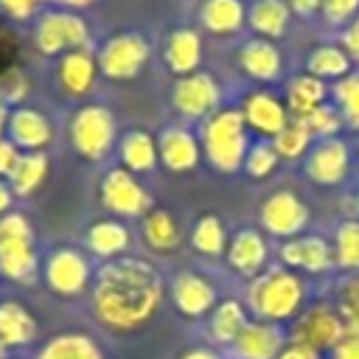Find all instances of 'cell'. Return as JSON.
<instances>
[{"instance_id":"28","label":"cell","mask_w":359,"mask_h":359,"mask_svg":"<svg viewBox=\"0 0 359 359\" xmlns=\"http://www.w3.org/2000/svg\"><path fill=\"white\" fill-rule=\"evenodd\" d=\"M140 236L154 252H174L182 244V227L165 208H151L140 219Z\"/></svg>"},{"instance_id":"30","label":"cell","mask_w":359,"mask_h":359,"mask_svg":"<svg viewBox=\"0 0 359 359\" xmlns=\"http://www.w3.org/2000/svg\"><path fill=\"white\" fill-rule=\"evenodd\" d=\"M306 73L323 79V81H339L348 73H353V59L351 53L337 45V42H323L309 50L306 56Z\"/></svg>"},{"instance_id":"22","label":"cell","mask_w":359,"mask_h":359,"mask_svg":"<svg viewBox=\"0 0 359 359\" xmlns=\"http://www.w3.org/2000/svg\"><path fill=\"white\" fill-rule=\"evenodd\" d=\"M238 67L252 81H278L283 73V56L269 39L252 36L238 48Z\"/></svg>"},{"instance_id":"54","label":"cell","mask_w":359,"mask_h":359,"mask_svg":"<svg viewBox=\"0 0 359 359\" xmlns=\"http://www.w3.org/2000/svg\"><path fill=\"white\" fill-rule=\"evenodd\" d=\"M351 213H353V219L359 222V191H356L353 199H351Z\"/></svg>"},{"instance_id":"39","label":"cell","mask_w":359,"mask_h":359,"mask_svg":"<svg viewBox=\"0 0 359 359\" xmlns=\"http://www.w3.org/2000/svg\"><path fill=\"white\" fill-rule=\"evenodd\" d=\"M337 311L345 320V328L359 334V272H351L337 286Z\"/></svg>"},{"instance_id":"11","label":"cell","mask_w":359,"mask_h":359,"mask_svg":"<svg viewBox=\"0 0 359 359\" xmlns=\"http://www.w3.org/2000/svg\"><path fill=\"white\" fill-rule=\"evenodd\" d=\"M171 107L185 121H199L202 123L216 109H222V87H219V81L210 73L196 70V73L182 76V79L174 81V87H171Z\"/></svg>"},{"instance_id":"50","label":"cell","mask_w":359,"mask_h":359,"mask_svg":"<svg viewBox=\"0 0 359 359\" xmlns=\"http://www.w3.org/2000/svg\"><path fill=\"white\" fill-rule=\"evenodd\" d=\"M180 359H224V356L219 351H213V348H191Z\"/></svg>"},{"instance_id":"46","label":"cell","mask_w":359,"mask_h":359,"mask_svg":"<svg viewBox=\"0 0 359 359\" xmlns=\"http://www.w3.org/2000/svg\"><path fill=\"white\" fill-rule=\"evenodd\" d=\"M17 160H20V149H17L8 137H3V140H0V177L8 180L11 168L17 165Z\"/></svg>"},{"instance_id":"33","label":"cell","mask_w":359,"mask_h":359,"mask_svg":"<svg viewBox=\"0 0 359 359\" xmlns=\"http://www.w3.org/2000/svg\"><path fill=\"white\" fill-rule=\"evenodd\" d=\"M36 359H104L98 342L81 331H65L50 337L39 351Z\"/></svg>"},{"instance_id":"34","label":"cell","mask_w":359,"mask_h":359,"mask_svg":"<svg viewBox=\"0 0 359 359\" xmlns=\"http://www.w3.org/2000/svg\"><path fill=\"white\" fill-rule=\"evenodd\" d=\"M48 171H50V160L45 151H22L17 165L8 174L11 194L14 196H31L48 180Z\"/></svg>"},{"instance_id":"13","label":"cell","mask_w":359,"mask_h":359,"mask_svg":"<svg viewBox=\"0 0 359 359\" xmlns=\"http://www.w3.org/2000/svg\"><path fill=\"white\" fill-rule=\"evenodd\" d=\"M303 168L317 185H339L351 171V149L342 137L314 140Z\"/></svg>"},{"instance_id":"17","label":"cell","mask_w":359,"mask_h":359,"mask_svg":"<svg viewBox=\"0 0 359 359\" xmlns=\"http://www.w3.org/2000/svg\"><path fill=\"white\" fill-rule=\"evenodd\" d=\"M286 348V334L275 323L264 320H247L236 342L230 345L233 359H278V353Z\"/></svg>"},{"instance_id":"24","label":"cell","mask_w":359,"mask_h":359,"mask_svg":"<svg viewBox=\"0 0 359 359\" xmlns=\"http://www.w3.org/2000/svg\"><path fill=\"white\" fill-rule=\"evenodd\" d=\"M129 244H132V233L121 219H98L84 233V247L90 250V255L101 258L104 264L123 258Z\"/></svg>"},{"instance_id":"42","label":"cell","mask_w":359,"mask_h":359,"mask_svg":"<svg viewBox=\"0 0 359 359\" xmlns=\"http://www.w3.org/2000/svg\"><path fill=\"white\" fill-rule=\"evenodd\" d=\"M320 14L328 25H351L359 14V0H323Z\"/></svg>"},{"instance_id":"51","label":"cell","mask_w":359,"mask_h":359,"mask_svg":"<svg viewBox=\"0 0 359 359\" xmlns=\"http://www.w3.org/2000/svg\"><path fill=\"white\" fill-rule=\"evenodd\" d=\"M11 199H14V194H11L8 182H3V180H0V216L11 213Z\"/></svg>"},{"instance_id":"21","label":"cell","mask_w":359,"mask_h":359,"mask_svg":"<svg viewBox=\"0 0 359 359\" xmlns=\"http://www.w3.org/2000/svg\"><path fill=\"white\" fill-rule=\"evenodd\" d=\"M98 59L90 48H79V50H70L65 56H59L56 62V81L62 87L65 95L70 98H84L93 93L95 87V79H98Z\"/></svg>"},{"instance_id":"5","label":"cell","mask_w":359,"mask_h":359,"mask_svg":"<svg viewBox=\"0 0 359 359\" xmlns=\"http://www.w3.org/2000/svg\"><path fill=\"white\" fill-rule=\"evenodd\" d=\"M67 137L81 160L101 163L118 143L115 115L104 104H81L67 123Z\"/></svg>"},{"instance_id":"55","label":"cell","mask_w":359,"mask_h":359,"mask_svg":"<svg viewBox=\"0 0 359 359\" xmlns=\"http://www.w3.org/2000/svg\"><path fill=\"white\" fill-rule=\"evenodd\" d=\"M252 3H255V0H252Z\"/></svg>"},{"instance_id":"52","label":"cell","mask_w":359,"mask_h":359,"mask_svg":"<svg viewBox=\"0 0 359 359\" xmlns=\"http://www.w3.org/2000/svg\"><path fill=\"white\" fill-rule=\"evenodd\" d=\"M48 3H53L56 8H70V11H76V8H84V6H90V3H95V0H48Z\"/></svg>"},{"instance_id":"32","label":"cell","mask_w":359,"mask_h":359,"mask_svg":"<svg viewBox=\"0 0 359 359\" xmlns=\"http://www.w3.org/2000/svg\"><path fill=\"white\" fill-rule=\"evenodd\" d=\"M289 6L286 0H255L247 8V25L261 36V39H278L289 28Z\"/></svg>"},{"instance_id":"37","label":"cell","mask_w":359,"mask_h":359,"mask_svg":"<svg viewBox=\"0 0 359 359\" xmlns=\"http://www.w3.org/2000/svg\"><path fill=\"white\" fill-rule=\"evenodd\" d=\"M331 104L339 109L342 123L348 129H359V73H348L345 79L334 81L331 87Z\"/></svg>"},{"instance_id":"44","label":"cell","mask_w":359,"mask_h":359,"mask_svg":"<svg viewBox=\"0 0 359 359\" xmlns=\"http://www.w3.org/2000/svg\"><path fill=\"white\" fill-rule=\"evenodd\" d=\"M42 0H0V11L17 22H28L36 17Z\"/></svg>"},{"instance_id":"45","label":"cell","mask_w":359,"mask_h":359,"mask_svg":"<svg viewBox=\"0 0 359 359\" xmlns=\"http://www.w3.org/2000/svg\"><path fill=\"white\" fill-rule=\"evenodd\" d=\"M328 359H359V334L348 331V334L328 351Z\"/></svg>"},{"instance_id":"10","label":"cell","mask_w":359,"mask_h":359,"mask_svg":"<svg viewBox=\"0 0 359 359\" xmlns=\"http://www.w3.org/2000/svg\"><path fill=\"white\" fill-rule=\"evenodd\" d=\"M93 275L95 272L90 266V258L76 247L50 250L45 258V266H42L45 286L59 297H79L81 292H87Z\"/></svg>"},{"instance_id":"20","label":"cell","mask_w":359,"mask_h":359,"mask_svg":"<svg viewBox=\"0 0 359 359\" xmlns=\"http://www.w3.org/2000/svg\"><path fill=\"white\" fill-rule=\"evenodd\" d=\"M224 258H227V266L241 275V278H258L264 269H266V261H269V247H266V238L252 230V227H241L230 241H227V250H224Z\"/></svg>"},{"instance_id":"35","label":"cell","mask_w":359,"mask_h":359,"mask_svg":"<svg viewBox=\"0 0 359 359\" xmlns=\"http://www.w3.org/2000/svg\"><path fill=\"white\" fill-rule=\"evenodd\" d=\"M191 247L199 252V255H205V258H219V255H224V250H227V230H224V222L219 219V216H213V213H205V216H199L196 222H194V227H191Z\"/></svg>"},{"instance_id":"48","label":"cell","mask_w":359,"mask_h":359,"mask_svg":"<svg viewBox=\"0 0 359 359\" xmlns=\"http://www.w3.org/2000/svg\"><path fill=\"white\" fill-rule=\"evenodd\" d=\"M286 6L297 17H314V14H320L323 0H286Z\"/></svg>"},{"instance_id":"6","label":"cell","mask_w":359,"mask_h":359,"mask_svg":"<svg viewBox=\"0 0 359 359\" xmlns=\"http://www.w3.org/2000/svg\"><path fill=\"white\" fill-rule=\"evenodd\" d=\"M90 25L70 8H48L36 14L34 45L42 56H65L79 48H90Z\"/></svg>"},{"instance_id":"4","label":"cell","mask_w":359,"mask_h":359,"mask_svg":"<svg viewBox=\"0 0 359 359\" xmlns=\"http://www.w3.org/2000/svg\"><path fill=\"white\" fill-rule=\"evenodd\" d=\"M39 272L36 236L25 213L0 216V275L14 283H31Z\"/></svg>"},{"instance_id":"25","label":"cell","mask_w":359,"mask_h":359,"mask_svg":"<svg viewBox=\"0 0 359 359\" xmlns=\"http://www.w3.org/2000/svg\"><path fill=\"white\" fill-rule=\"evenodd\" d=\"M328 95H331V87H328L323 79H317V76H311V73H297V76H292L289 84H286V98H283V104H286V109H289V118L303 121V118H309L320 104H325Z\"/></svg>"},{"instance_id":"14","label":"cell","mask_w":359,"mask_h":359,"mask_svg":"<svg viewBox=\"0 0 359 359\" xmlns=\"http://www.w3.org/2000/svg\"><path fill=\"white\" fill-rule=\"evenodd\" d=\"M241 118L247 123V129H252L255 135H261V140H272L286 123H289V109L286 104L269 93V90H252L241 98Z\"/></svg>"},{"instance_id":"1","label":"cell","mask_w":359,"mask_h":359,"mask_svg":"<svg viewBox=\"0 0 359 359\" xmlns=\"http://www.w3.org/2000/svg\"><path fill=\"white\" fill-rule=\"evenodd\" d=\"M93 314L95 320L118 334L143 328L165 297L163 275L143 258H115L101 264L93 275Z\"/></svg>"},{"instance_id":"18","label":"cell","mask_w":359,"mask_h":359,"mask_svg":"<svg viewBox=\"0 0 359 359\" xmlns=\"http://www.w3.org/2000/svg\"><path fill=\"white\" fill-rule=\"evenodd\" d=\"M6 137L22 151H42L53 143V123L36 107H14L8 115Z\"/></svg>"},{"instance_id":"2","label":"cell","mask_w":359,"mask_h":359,"mask_svg":"<svg viewBox=\"0 0 359 359\" xmlns=\"http://www.w3.org/2000/svg\"><path fill=\"white\" fill-rule=\"evenodd\" d=\"M306 297H309L306 280L294 269L269 266L250 280L244 306L252 314V320L280 325V323H292L306 309Z\"/></svg>"},{"instance_id":"38","label":"cell","mask_w":359,"mask_h":359,"mask_svg":"<svg viewBox=\"0 0 359 359\" xmlns=\"http://www.w3.org/2000/svg\"><path fill=\"white\" fill-rule=\"evenodd\" d=\"M334 264L345 272H359V222L348 219L334 233Z\"/></svg>"},{"instance_id":"49","label":"cell","mask_w":359,"mask_h":359,"mask_svg":"<svg viewBox=\"0 0 359 359\" xmlns=\"http://www.w3.org/2000/svg\"><path fill=\"white\" fill-rule=\"evenodd\" d=\"M278 359H320V353H314V351H309V348H300V345H286L280 353H278Z\"/></svg>"},{"instance_id":"47","label":"cell","mask_w":359,"mask_h":359,"mask_svg":"<svg viewBox=\"0 0 359 359\" xmlns=\"http://www.w3.org/2000/svg\"><path fill=\"white\" fill-rule=\"evenodd\" d=\"M342 48L351 53L353 65H359V14H356V20L342 31Z\"/></svg>"},{"instance_id":"12","label":"cell","mask_w":359,"mask_h":359,"mask_svg":"<svg viewBox=\"0 0 359 359\" xmlns=\"http://www.w3.org/2000/svg\"><path fill=\"white\" fill-rule=\"evenodd\" d=\"M258 222H261L264 233L289 241V238L303 236V230H306V224H309V208H306V202H303L294 191L280 188V191L269 194V196L261 202Z\"/></svg>"},{"instance_id":"41","label":"cell","mask_w":359,"mask_h":359,"mask_svg":"<svg viewBox=\"0 0 359 359\" xmlns=\"http://www.w3.org/2000/svg\"><path fill=\"white\" fill-rule=\"evenodd\" d=\"M303 123L309 126V132H311V137L314 140H325V137H337L339 135V129L345 126L342 123V115H339V109L334 107V104H320L309 118H303Z\"/></svg>"},{"instance_id":"36","label":"cell","mask_w":359,"mask_h":359,"mask_svg":"<svg viewBox=\"0 0 359 359\" xmlns=\"http://www.w3.org/2000/svg\"><path fill=\"white\" fill-rule=\"evenodd\" d=\"M311 143H314V137H311L309 126L303 121H297V118H289V123L272 137V146H275L280 160H300V157H306Z\"/></svg>"},{"instance_id":"8","label":"cell","mask_w":359,"mask_h":359,"mask_svg":"<svg viewBox=\"0 0 359 359\" xmlns=\"http://www.w3.org/2000/svg\"><path fill=\"white\" fill-rule=\"evenodd\" d=\"M149 56H151L149 39L137 31H121V34L107 36L95 53L101 76H107L112 81H129V79L140 76Z\"/></svg>"},{"instance_id":"29","label":"cell","mask_w":359,"mask_h":359,"mask_svg":"<svg viewBox=\"0 0 359 359\" xmlns=\"http://www.w3.org/2000/svg\"><path fill=\"white\" fill-rule=\"evenodd\" d=\"M199 22L205 31L216 36L238 34L247 22L244 0H202L199 6Z\"/></svg>"},{"instance_id":"31","label":"cell","mask_w":359,"mask_h":359,"mask_svg":"<svg viewBox=\"0 0 359 359\" xmlns=\"http://www.w3.org/2000/svg\"><path fill=\"white\" fill-rule=\"evenodd\" d=\"M247 306L236 297H227L222 303H216V309L210 311L208 320V334L219 348H230L236 342V337L241 334V328L247 325Z\"/></svg>"},{"instance_id":"15","label":"cell","mask_w":359,"mask_h":359,"mask_svg":"<svg viewBox=\"0 0 359 359\" xmlns=\"http://www.w3.org/2000/svg\"><path fill=\"white\" fill-rule=\"evenodd\" d=\"M280 255V266L286 269H300L306 275H323L328 272L334 264V244H328L323 236H297L280 244L278 250Z\"/></svg>"},{"instance_id":"53","label":"cell","mask_w":359,"mask_h":359,"mask_svg":"<svg viewBox=\"0 0 359 359\" xmlns=\"http://www.w3.org/2000/svg\"><path fill=\"white\" fill-rule=\"evenodd\" d=\"M8 115H11V109H8V104L0 98V140L6 137V129H8Z\"/></svg>"},{"instance_id":"19","label":"cell","mask_w":359,"mask_h":359,"mask_svg":"<svg viewBox=\"0 0 359 359\" xmlns=\"http://www.w3.org/2000/svg\"><path fill=\"white\" fill-rule=\"evenodd\" d=\"M157 154L168 171L185 174L199 165L202 146H199V137L188 126H165L157 135Z\"/></svg>"},{"instance_id":"9","label":"cell","mask_w":359,"mask_h":359,"mask_svg":"<svg viewBox=\"0 0 359 359\" xmlns=\"http://www.w3.org/2000/svg\"><path fill=\"white\" fill-rule=\"evenodd\" d=\"M98 199L101 205L118 216V219H135V216H146L151 210V196L143 188V182L137 180V174L115 165L101 177L98 185Z\"/></svg>"},{"instance_id":"26","label":"cell","mask_w":359,"mask_h":359,"mask_svg":"<svg viewBox=\"0 0 359 359\" xmlns=\"http://www.w3.org/2000/svg\"><path fill=\"white\" fill-rule=\"evenodd\" d=\"M36 317L20 303V300H3L0 303V345L8 348H25L36 339Z\"/></svg>"},{"instance_id":"40","label":"cell","mask_w":359,"mask_h":359,"mask_svg":"<svg viewBox=\"0 0 359 359\" xmlns=\"http://www.w3.org/2000/svg\"><path fill=\"white\" fill-rule=\"evenodd\" d=\"M278 163H280V157H278L272 140H255V143H250L241 168H244L252 180H264V177H269V174L278 168Z\"/></svg>"},{"instance_id":"23","label":"cell","mask_w":359,"mask_h":359,"mask_svg":"<svg viewBox=\"0 0 359 359\" xmlns=\"http://www.w3.org/2000/svg\"><path fill=\"white\" fill-rule=\"evenodd\" d=\"M163 59H165V67L182 79V76H191L199 70L202 65V36L199 31L194 28H174L168 36H165V48H163Z\"/></svg>"},{"instance_id":"3","label":"cell","mask_w":359,"mask_h":359,"mask_svg":"<svg viewBox=\"0 0 359 359\" xmlns=\"http://www.w3.org/2000/svg\"><path fill=\"white\" fill-rule=\"evenodd\" d=\"M238 107H222L199 126V146L208 163L222 174H236L244 165L250 135Z\"/></svg>"},{"instance_id":"27","label":"cell","mask_w":359,"mask_h":359,"mask_svg":"<svg viewBox=\"0 0 359 359\" xmlns=\"http://www.w3.org/2000/svg\"><path fill=\"white\" fill-rule=\"evenodd\" d=\"M118 157H121V168H126L132 174H149V171H154V165L160 160L154 135L146 132V129H129V132H123V137L118 140Z\"/></svg>"},{"instance_id":"16","label":"cell","mask_w":359,"mask_h":359,"mask_svg":"<svg viewBox=\"0 0 359 359\" xmlns=\"http://www.w3.org/2000/svg\"><path fill=\"white\" fill-rule=\"evenodd\" d=\"M168 292H171L174 309H177L182 317H188V320H199V317L210 314V311L216 309V303H219V300H216V286H213L205 275L191 272V269L177 272Z\"/></svg>"},{"instance_id":"43","label":"cell","mask_w":359,"mask_h":359,"mask_svg":"<svg viewBox=\"0 0 359 359\" xmlns=\"http://www.w3.org/2000/svg\"><path fill=\"white\" fill-rule=\"evenodd\" d=\"M25 93H28V79L20 73V70H6V73H0V98L8 104H17V101H22L25 98Z\"/></svg>"},{"instance_id":"7","label":"cell","mask_w":359,"mask_h":359,"mask_svg":"<svg viewBox=\"0 0 359 359\" xmlns=\"http://www.w3.org/2000/svg\"><path fill=\"white\" fill-rule=\"evenodd\" d=\"M348 334L345 328V320L342 314L337 311V306H328V303H314V306H306L294 320H292V328H289V342L292 345H300V348H309L314 353H328L342 337Z\"/></svg>"}]
</instances>
